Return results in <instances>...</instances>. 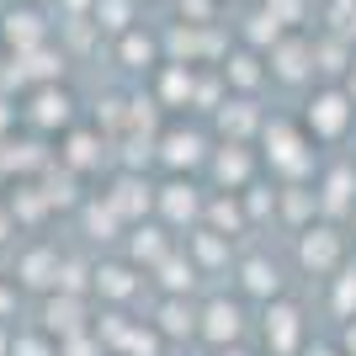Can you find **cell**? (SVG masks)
<instances>
[{
	"label": "cell",
	"mask_w": 356,
	"mask_h": 356,
	"mask_svg": "<svg viewBox=\"0 0 356 356\" xmlns=\"http://www.w3.org/2000/svg\"><path fill=\"white\" fill-rule=\"evenodd\" d=\"M218 74H223V86H229V96H255V90H261V80H271L255 48H234V54H223Z\"/></svg>",
	"instance_id": "cell-29"
},
{
	"label": "cell",
	"mask_w": 356,
	"mask_h": 356,
	"mask_svg": "<svg viewBox=\"0 0 356 356\" xmlns=\"http://www.w3.org/2000/svg\"><path fill=\"white\" fill-rule=\"evenodd\" d=\"M213 128H218L229 144H250V138H261V128H266V112L255 106V96H229V102L213 112Z\"/></svg>",
	"instance_id": "cell-23"
},
{
	"label": "cell",
	"mask_w": 356,
	"mask_h": 356,
	"mask_svg": "<svg viewBox=\"0 0 356 356\" xmlns=\"http://www.w3.org/2000/svg\"><path fill=\"white\" fill-rule=\"evenodd\" d=\"M16 122H22V102L0 90V138H11V134H16Z\"/></svg>",
	"instance_id": "cell-41"
},
{
	"label": "cell",
	"mask_w": 356,
	"mask_h": 356,
	"mask_svg": "<svg viewBox=\"0 0 356 356\" xmlns=\"http://www.w3.org/2000/svg\"><path fill=\"white\" fill-rule=\"evenodd\" d=\"M149 325L165 335V346H181V341H197V298H170V293H154V309L144 314Z\"/></svg>",
	"instance_id": "cell-22"
},
{
	"label": "cell",
	"mask_w": 356,
	"mask_h": 356,
	"mask_svg": "<svg viewBox=\"0 0 356 356\" xmlns=\"http://www.w3.org/2000/svg\"><path fill=\"white\" fill-rule=\"evenodd\" d=\"M59 356H106V346L96 330H80V335H64L59 341Z\"/></svg>",
	"instance_id": "cell-36"
},
{
	"label": "cell",
	"mask_w": 356,
	"mask_h": 356,
	"mask_svg": "<svg viewBox=\"0 0 356 356\" xmlns=\"http://www.w3.org/2000/svg\"><path fill=\"white\" fill-rule=\"evenodd\" d=\"M266 16L287 32V27H298V22H303V0H266Z\"/></svg>",
	"instance_id": "cell-39"
},
{
	"label": "cell",
	"mask_w": 356,
	"mask_h": 356,
	"mask_svg": "<svg viewBox=\"0 0 356 356\" xmlns=\"http://www.w3.org/2000/svg\"><path fill=\"white\" fill-rule=\"evenodd\" d=\"M181 250L192 255V266L202 271V282H213V277H229L234 271V239H223V234H213V229H186V239H181Z\"/></svg>",
	"instance_id": "cell-20"
},
{
	"label": "cell",
	"mask_w": 356,
	"mask_h": 356,
	"mask_svg": "<svg viewBox=\"0 0 356 356\" xmlns=\"http://www.w3.org/2000/svg\"><path fill=\"white\" fill-rule=\"evenodd\" d=\"M6 202H11L22 234H43V223L54 218V202H48L43 181H16V186H6Z\"/></svg>",
	"instance_id": "cell-24"
},
{
	"label": "cell",
	"mask_w": 356,
	"mask_h": 356,
	"mask_svg": "<svg viewBox=\"0 0 356 356\" xmlns=\"http://www.w3.org/2000/svg\"><path fill=\"white\" fill-rule=\"evenodd\" d=\"M80 122V102H74V90L70 86H38V90H27L22 96V128L27 134H38V138H64Z\"/></svg>",
	"instance_id": "cell-6"
},
{
	"label": "cell",
	"mask_w": 356,
	"mask_h": 356,
	"mask_svg": "<svg viewBox=\"0 0 356 356\" xmlns=\"http://www.w3.org/2000/svg\"><path fill=\"white\" fill-rule=\"evenodd\" d=\"M255 335H261V356H303V346L314 341L303 298H293V293L271 298L266 309L255 314Z\"/></svg>",
	"instance_id": "cell-2"
},
{
	"label": "cell",
	"mask_w": 356,
	"mask_h": 356,
	"mask_svg": "<svg viewBox=\"0 0 356 356\" xmlns=\"http://www.w3.org/2000/svg\"><path fill=\"white\" fill-rule=\"evenodd\" d=\"M90 27L106 32V38L134 32L138 27V0H96V6H90Z\"/></svg>",
	"instance_id": "cell-33"
},
{
	"label": "cell",
	"mask_w": 356,
	"mask_h": 356,
	"mask_svg": "<svg viewBox=\"0 0 356 356\" xmlns=\"http://www.w3.org/2000/svg\"><path fill=\"white\" fill-rule=\"evenodd\" d=\"M346 96H351V102H356V64H351V70H346Z\"/></svg>",
	"instance_id": "cell-46"
},
{
	"label": "cell",
	"mask_w": 356,
	"mask_h": 356,
	"mask_svg": "<svg viewBox=\"0 0 356 356\" xmlns=\"http://www.w3.org/2000/svg\"><path fill=\"white\" fill-rule=\"evenodd\" d=\"M351 43H346V38H335V32H330V38H319V43H314V70H325V74H346L351 70Z\"/></svg>",
	"instance_id": "cell-34"
},
{
	"label": "cell",
	"mask_w": 356,
	"mask_h": 356,
	"mask_svg": "<svg viewBox=\"0 0 356 356\" xmlns=\"http://www.w3.org/2000/svg\"><path fill=\"white\" fill-rule=\"evenodd\" d=\"M74 213H80V229H86L90 245H122V234H128V223L118 218V208H112L102 192H86V202Z\"/></svg>",
	"instance_id": "cell-26"
},
{
	"label": "cell",
	"mask_w": 356,
	"mask_h": 356,
	"mask_svg": "<svg viewBox=\"0 0 356 356\" xmlns=\"http://www.w3.org/2000/svg\"><path fill=\"white\" fill-rule=\"evenodd\" d=\"M149 277L128 261V255H96V271H90V298L102 303V309H134L138 298H144Z\"/></svg>",
	"instance_id": "cell-11"
},
{
	"label": "cell",
	"mask_w": 356,
	"mask_h": 356,
	"mask_svg": "<svg viewBox=\"0 0 356 356\" xmlns=\"http://www.w3.org/2000/svg\"><path fill=\"white\" fill-rule=\"evenodd\" d=\"M335 341H341V351H346V356H356V319L335 325Z\"/></svg>",
	"instance_id": "cell-43"
},
{
	"label": "cell",
	"mask_w": 356,
	"mask_h": 356,
	"mask_svg": "<svg viewBox=\"0 0 356 356\" xmlns=\"http://www.w3.org/2000/svg\"><path fill=\"white\" fill-rule=\"evenodd\" d=\"M277 38H282V27H277L266 11H255V16H250V27H245V43H250V48H271Z\"/></svg>",
	"instance_id": "cell-37"
},
{
	"label": "cell",
	"mask_w": 356,
	"mask_h": 356,
	"mask_svg": "<svg viewBox=\"0 0 356 356\" xmlns=\"http://www.w3.org/2000/svg\"><path fill=\"white\" fill-rule=\"evenodd\" d=\"M325 309H330V319H335V325L356 319V255L325 282Z\"/></svg>",
	"instance_id": "cell-31"
},
{
	"label": "cell",
	"mask_w": 356,
	"mask_h": 356,
	"mask_svg": "<svg viewBox=\"0 0 356 356\" xmlns=\"http://www.w3.org/2000/svg\"><path fill=\"white\" fill-rule=\"evenodd\" d=\"M255 154H261L266 181H277V186H298V181L319 176V149H314V138L303 134L298 118H266Z\"/></svg>",
	"instance_id": "cell-1"
},
{
	"label": "cell",
	"mask_w": 356,
	"mask_h": 356,
	"mask_svg": "<svg viewBox=\"0 0 356 356\" xmlns=\"http://www.w3.org/2000/svg\"><path fill=\"white\" fill-rule=\"evenodd\" d=\"M303 356H346V351H341V341H335V335H314V341L303 346Z\"/></svg>",
	"instance_id": "cell-42"
},
{
	"label": "cell",
	"mask_w": 356,
	"mask_h": 356,
	"mask_svg": "<svg viewBox=\"0 0 356 356\" xmlns=\"http://www.w3.org/2000/svg\"><path fill=\"white\" fill-rule=\"evenodd\" d=\"M102 197L118 208V218L134 229V223L154 218V181L144 176V170H118V176L102 186Z\"/></svg>",
	"instance_id": "cell-17"
},
{
	"label": "cell",
	"mask_w": 356,
	"mask_h": 356,
	"mask_svg": "<svg viewBox=\"0 0 356 356\" xmlns=\"http://www.w3.org/2000/svg\"><path fill=\"white\" fill-rule=\"evenodd\" d=\"M176 245H181V234H170L160 218H144V223H134V229L122 234V255H128V261H134L144 277L160 266V261L176 250Z\"/></svg>",
	"instance_id": "cell-18"
},
{
	"label": "cell",
	"mask_w": 356,
	"mask_h": 356,
	"mask_svg": "<svg viewBox=\"0 0 356 356\" xmlns=\"http://www.w3.org/2000/svg\"><path fill=\"white\" fill-rule=\"evenodd\" d=\"M346 234H351V250H356V213L346 218Z\"/></svg>",
	"instance_id": "cell-47"
},
{
	"label": "cell",
	"mask_w": 356,
	"mask_h": 356,
	"mask_svg": "<svg viewBox=\"0 0 356 356\" xmlns=\"http://www.w3.org/2000/svg\"><path fill=\"white\" fill-rule=\"evenodd\" d=\"M250 330H255V314L239 293L223 287V293L197 298V341L208 346V351H218V346H245Z\"/></svg>",
	"instance_id": "cell-4"
},
{
	"label": "cell",
	"mask_w": 356,
	"mask_h": 356,
	"mask_svg": "<svg viewBox=\"0 0 356 356\" xmlns=\"http://www.w3.org/2000/svg\"><path fill=\"white\" fill-rule=\"evenodd\" d=\"M96 298L86 293H48L43 303H38V330H48L54 341H64V335H80V330L96 325V309H90Z\"/></svg>",
	"instance_id": "cell-16"
},
{
	"label": "cell",
	"mask_w": 356,
	"mask_h": 356,
	"mask_svg": "<svg viewBox=\"0 0 356 356\" xmlns=\"http://www.w3.org/2000/svg\"><path fill=\"white\" fill-rule=\"evenodd\" d=\"M54 165V149H48V138L38 134H11L0 138V186H16V181H38Z\"/></svg>",
	"instance_id": "cell-14"
},
{
	"label": "cell",
	"mask_w": 356,
	"mask_h": 356,
	"mask_svg": "<svg viewBox=\"0 0 356 356\" xmlns=\"http://www.w3.org/2000/svg\"><path fill=\"white\" fill-rule=\"evenodd\" d=\"M149 282H154V293H170V298H197V287H202V271H197V266H192V255H186V250L176 245V250L165 255L160 266L149 271Z\"/></svg>",
	"instance_id": "cell-28"
},
{
	"label": "cell",
	"mask_w": 356,
	"mask_h": 356,
	"mask_svg": "<svg viewBox=\"0 0 356 356\" xmlns=\"http://www.w3.org/2000/svg\"><path fill=\"white\" fill-rule=\"evenodd\" d=\"M303 134L314 138V144H341L346 134H351V122H356V102L346 96V86H319L303 102Z\"/></svg>",
	"instance_id": "cell-9"
},
{
	"label": "cell",
	"mask_w": 356,
	"mask_h": 356,
	"mask_svg": "<svg viewBox=\"0 0 356 356\" xmlns=\"http://www.w3.org/2000/svg\"><path fill=\"white\" fill-rule=\"evenodd\" d=\"M266 74H271V80H282V86H303V80H314V43H309V38H298V32H282V38L266 48Z\"/></svg>",
	"instance_id": "cell-19"
},
{
	"label": "cell",
	"mask_w": 356,
	"mask_h": 356,
	"mask_svg": "<svg viewBox=\"0 0 356 356\" xmlns=\"http://www.w3.org/2000/svg\"><path fill=\"white\" fill-rule=\"evenodd\" d=\"M314 218H319V197H314V181L277 186V223H287V234H303Z\"/></svg>",
	"instance_id": "cell-30"
},
{
	"label": "cell",
	"mask_w": 356,
	"mask_h": 356,
	"mask_svg": "<svg viewBox=\"0 0 356 356\" xmlns=\"http://www.w3.org/2000/svg\"><path fill=\"white\" fill-rule=\"evenodd\" d=\"M16 6H38V0H16Z\"/></svg>",
	"instance_id": "cell-48"
},
{
	"label": "cell",
	"mask_w": 356,
	"mask_h": 356,
	"mask_svg": "<svg viewBox=\"0 0 356 356\" xmlns=\"http://www.w3.org/2000/svg\"><path fill=\"white\" fill-rule=\"evenodd\" d=\"M202 208H208V186L197 176H165L154 186V218L170 229V234H186L202 223Z\"/></svg>",
	"instance_id": "cell-10"
},
{
	"label": "cell",
	"mask_w": 356,
	"mask_h": 356,
	"mask_svg": "<svg viewBox=\"0 0 356 356\" xmlns=\"http://www.w3.org/2000/svg\"><path fill=\"white\" fill-rule=\"evenodd\" d=\"M351 234H346V223H330V218H314L303 234H293V261L303 277L314 282H330L335 271L351 261Z\"/></svg>",
	"instance_id": "cell-3"
},
{
	"label": "cell",
	"mask_w": 356,
	"mask_h": 356,
	"mask_svg": "<svg viewBox=\"0 0 356 356\" xmlns=\"http://www.w3.org/2000/svg\"><path fill=\"white\" fill-rule=\"evenodd\" d=\"M16 309H22V287L11 282V271H0V325H16Z\"/></svg>",
	"instance_id": "cell-38"
},
{
	"label": "cell",
	"mask_w": 356,
	"mask_h": 356,
	"mask_svg": "<svg viewBox=\"0 0 356 356\" xmlns=\"http://www.w3.org/2000/svg\"><path fill=\"white\" fill-rule=\"evenodd\" d=\"M202 229H213V234H223V239H234V245H239L245 234H255L250 218H245V202H239V192H208Z\"/></svg>",
	"instance_id": "cell-27"
},
{
	"label": "cell",
	"mask_w": 356,
	"mask_h": 356,
	"mask_svg": "<svg viewBox=\"0 0 356 356\" xmlns=\"http://www.w3.org/2000/svg\"><path fill=\"white\" fill-rule=\"evenodd\" d=\"M11 341H16V325H0V356H11Z\"/></svg>",
	"instance_id": "cell-45"
},
{
	"label": "cell",
	"mask_w": 356,
	"mask_h": 356,
	"mask_svg": "<svg viewBox=\"0 0 356 356\" xmlns=\"http://www.w3.org/2000/svg\"><path fill=\"white\" fill-rule=\"evenodd\" d=\"M208 356H261V351H250V346H218V351H208Z\"/></svg>",
	"instance_id": "cell-44"
},
{
	"label": "cell",
	"mask_w": 356,
	"mask_h": 356,
	"mask_svg": "<svg viewBox=\"0 0 356 356\" xmlns=\"http://www.w3.org/2000/svg\"><path fill=\"white\" fill-rule=\"evenodd\" d=\"M154 106L160 112H181V106H192V96H197V70L192 64H170L165 59L160 70H154Z\"/></svg>",
	"instance_id": "cell-25"
},
{
	"label": "cell",
	"mask_w": 356,
	"mask_h": 356,
	"mask_svg": "<svg viewBox=\"0 0 356 356\" xmlns=\"http://www.w3.org/2000/svg\"><path fill=\"white\" fill-rule=\"evenodd\" d=\"M314 197H319V218L346 223L356 213V160H330L314 176Z\"/></svg>",
	"instance_id": "cell-15"
},
{
	"label": "cell",
	"mask_w": 356,
	"mask_h": 356,
	"mask_svg": "<svg viewBox=\"0 0 356 356\" xmlns=\"http://www.w3.org/2000/svg\"><path fill=\"white\" fill-rule=\"evenodd\" d=\"M202 176L213 181V192H245L250 181H261L266 170H261V154H255V144H229V138H218L208 154V170Z\"/></svg>",
	"instance_id": "cell-12"
},
{
	"label": "cell",
	"mask_w": 356,
	"mask_h": 356,
	"mask_svg": "<svg viewBox=\"0 0 356 356\" xmlns=\"http://www.w3.org/2000/svg\"><path fill=\"white\" fill-rule=\"evenodd\" d=\"M234 293L245 298V303H261L266 309L271 298H282L287 293V266L277 261V255L266 250V245H250V250H239L234 255Z\"/></svg>",
	"instance_id": "cell-8"
},
{
	"label": "cell",
	"mask_w": 356,
	"mask_h": 356,
	"mask_svg": "<svg viewBox=\"0 0 356 356\" xmlns=\"http://www.w3.org/2000/svg\"><path fill=\"white\" fill-rule=\"evenodd\" d=\"M0 43H6V54H32V48L54 43V22L38 6H11L0 22Z\"/></svg>",
	"instance_id": "cell-21"
},
{
	"label": "cell",
	"mask_w": 356,
	"mask_h": 356,
	"mask_svg": "<svg viewBox=\"0 0 356 356\" xmlns=\"http://www.w3.org/2000/svg\"><path fill=\"white\" fill-rule=\"evenodd\" d=\"M54 144H59V149H54V160H59L64 170H74L80 181H90L106 165V154H112V138H106L96 122H74L70 134L54 138Z\"/></svg>",
	"instance_id": "cell-13"
},
{
	"label": "cell",
	"mask_w": 356,
	"mask_h": 356,
	"mask_svg": "<svg viewBox=\"0 0 356 356\" xmlns=\"http://www.w3.org/2000/svg\"><path fill=\"white\" fill-rule=\"evenodd\" d=\"M218 138L202 128V122H165L154 134V160L165 165V176H202L208 170V154Z\"/></svg>",
	"instance_id": "cell-5"
},
{
	"label": "cell",
	"mask_w": 356,
	"mask_h": 356,
	"mask_svg": "<svg viewBox=\"0 0 356 356\" xmlns=\"http://www.w3.org/2000/svg\"><path fill=\"white\" fill-rule=\"evenodd\" d=\"M0 64H6V43H0Z\"/></svg>",
	"instance_id": "cell-49"
},
{
	"label": "cell",
	"mask_w": 356,
	"mask_h": 356,
	"mask_svg": "<svg viewBox=\"0 0 356 356\" xmlns=\"http://www.w3.org/2000/svg\"><path fill=\"white\" fill-rule=\"evenodd\" d=\"M16 213H11V202H6V192H0V250H16Z\"/></svg>",
	"instance_id": "cell-40"
},
{
	"label": "cell",
	"mask_w": 356,
	"mask_h": 356,
	"mask_svg": "<svg viewBox=\"0 0 356 356\" xmlns=\"http://www.w3.org/2000/svg\"><path fill=\"white\" fill-rule=\"evenodd\" d=\"M11 356H59V341L38 325H16V341H11Z\"/></svg>",
	"instance_id": "cell-35"
},
{
	"label": "cell",
	"mask_w": 356,
	"mask_h": 356,
	"mask_svg": "<svg viewBox=\"0 0 356 356\" xmlns=\"http://www.w3.org/2000/svg\"><path fill=\"white\" fill-rule=\"evenodd\" d=\"M59 271H64V250H59V239H48V234H32L11 250V282L22 293L48 298L59 287Z\"/></svg>",
	"instance_id": "cell-7"
},
{
	"label": "cell",
	"mask_w": 356,
	"mask_h": 356,
	"mask_svg": "<svg viewBox=\"0 0 356 356\" xmlns=\"http://www.w3.org/2000/svg\"><path fill=\"white\" fill-rule=\"evenodd\" d=\"M160 38H149L144 27H134V32H122L118 38V59H122V70H160Z\"/></svg>",
	"instance_id": "cell-32"
}]
</instances>
